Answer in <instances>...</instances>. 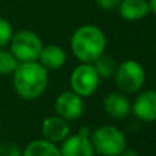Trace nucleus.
Instances as JSON below:
<instances>
[{
  "label": "nucleus",
  "instance_id": "nucleus-3",
  "mask_svg": "<svg viewBox=\"0 0 156 156\" xmlns=\"http://www.w3.org/2000/svg\"><path fill=\"white\" fill-rule=\"evenodd\" d=\"M89 138L93 151L101 156H119L127 145L123 132L111 125L99 126L93 130Z\"/></svg>",
  "mask_w": 156,
  "mask_h": 156
},
{
  "label": "nucleus",
  "instance_id": "nucleus-19",
  "mask_svg": "<svg viewBox=\"0 0 156 156\" xmlns=\"http://www.w3.org/2000/svg\"><path fill=\"white\" fill-rule=\"evenodd\" d=\"M94 2H96V4L99 5L101 10L111 11V10H115V8H118L121 0H94Z\"/></svg>",
  "mask_w": 156,
  "mask_h": 156
},
{
  "label": "nucleus",
  "instance_id": "nucleus-5",
  "mask_svg": "<svg viewBox=\"0 0 156 156\" xmlns=\"http://www.w3.org/2000/svg\"><path fill=\"white\" fill-rule=\"evenodd\" d=\"M115 82L123 93L140 92L145 83V70L137 60H125L115 70Z\"/></svg>",
  "mask_w": 156,
  "mask_h": 156
},
{
  "label": "nucleus",
  "instance_id": "nucleus-18",
  "mask_svg": "<svg viewBox=\"0 0 156 156\" xmlns=\"http://www.w3.org/2000/svg\"><path fill=\"white\" fill-rule=\"evenodd\" d=\"M0 156H22V151L15 144H7L0 145Z\"/></svg>",
  "mask_w": 156,
  "mask_h": 156
},
{
  "label": "nucleus",
  "instance_id": "nucleus-12",
  "mask_svg": "<svg viewBox=\"0 0 156 156\" xmlns=\"http://www.w3.org/2000/svg\"><path fill=\"white\" fill-rule=\"evenodd\" d=\"M118 11L123 19L136 22L145 18L151 12V8L148 0H121Z\"/></svg>",
  "mask_w": 156,
  "mask_h": 156
},
{
  "label": "nucleus",
  "instance_id": "nucleus-10",
  "mask_svg": "<svg viewBox=\"0 0 156 156\" xmlns=\"http://www.w3.org/2000/svg\"><path fill=\"white\" fill-rule=\"evenodd\" d=\"M43 136L45 140L51 143H62L69 134H70V127L66 119H63L59 115H51L47 116L43 121Z\"/></svg>",
  "mask_w": 156,
  "mask_h": 156
},
{
  "label": "nucleus",
  "instance_id": "nucleus-9",
  "mask_svg": "<svg viewBox=\"0 0 156 156\" xmlns=\"http://www.w3.org/2000/svg\"><path fill=\"white\" fill-rule=\"evenodd\" d=\"M62 143V148H59L60 156H93L94 154L89 136L81 133L69 134Z\"/></svg>",
  "mask_w": 156,
  "mask_h": 156
},
{
  "label": "nucleus",
  "instance_id": "nucleus-2",
  "mask_svg": "<svg viewBox=\"0 0 156 156\" xmlns=\"http://www.w3.org/2000/svg\"><path fill=\"white\" fill-rule=\"evenodd\" d=\"M70 45L74 56L81 63H93L104 54L107 38L100 27L94 25H82L73 33Z\"/></svg>",
  "mask_w": 156,
  "mask_h": 156
},
{
  "label": "nucleus",
  "instance_id": "nucleus-11",
  "mask_svg": "<svg viewBox=\"0 0 156 156\" xmlns=\"http://www.w3.org/2000/svg\"><path fill=\"white\" fill-rule=\"evenodd\" d=\"M103 107L105 112L114 119H123L132 111V104L123 93L110 92L103 99Z\"/></svg>",
  "mask_w": 156,
  "mask_h": 156
},
{
  "label": "nucleus",
  "instance_id": "nucleus-17",
  "mask_svg": "<svg viewBox=\"0 0 156 156\" xmlns=\"http://www.w3.org/2000/svg\"><path fill=\"white\" fill-rule=\"evenodd\" d=\"M12 34H14V32H12L11 23L5 18H2V16H0V48L5 47L8 43H10Z\"/></svg>",
  "mask_w": 156,
  "mask_h": 156
},
{
  "label": "nucleus",
  "instance_id": "nucleus-22",
  "mask_svg": "<svg viewBox=\"0 0 156 156\" xmlns=\"http://www.w3.org/2000/svg\"><path fill=\"white\" fill-rule=\"evenodd\" d=\"M155 54H156V49H155Z\"/></svg>",
  "mask_w": 156,
  "mask_h": 156
},
{
  "label": "nucleus",
  "instance_id": "nucleus-8",
  "mask_svg": "<svg viewBox=\"0 0 156 156\" xmlns=\"http://www.w3.org/2000/svg\"><path fill=\"white\" fill-rule=\"evenodd\" d=\"M132 111L140 121L155 122L156 121V90L148 89L138 93L134 103L132 104Z\"/></svg>",
  "mask_w": 156,
  "mask_h": 156
},
{
  "label": "nucleus",
  "instance_id": "nucleus-14",
  "mask_svg": "<svg viewBox=\"0 0 156 156\" xmlns=\"http://www.w3.org/2000/svg\"><path fill=\"white\" fill-rule=\"evenodd\" d=\"M22 156H60V149L54 143L45 140H34L22 151Z\"/></svg>",
  "mask_w": 156,
  "mask_h": 156
},
{
  "label": "nucleus",
  "instance_id": "nucleus-1",
  "mask_svg": "<svg viewBox=\"0 0 156 156\" xmlns=\"http://www.w3.org/2000/svg\"><path fill=\"white\" fill-rule=\"evenodd\" d=\"M11 76L15 92L25 100L37 99L48 88V70L38 60L18 63Z\"/></svg>",
  "mask_w": 156,
  "mask_h": 156
},
{
  "label": "nucleus",
  "instance_id": "nucleus-6",
  "mask_svg": "<svg viewBox=\"0 0 156 156\" xmlns=\"http://www.w3.org/2000/svg\"><path fill=\"white\" fill-rule=\"evenodd\" d=\"M100 83V77L92 63H81L70 76L71 90L81 97H89L96 92Z\"/></svg>",
  "mask_w": 156,
  "mask_h": 156
},
{
  "label": "nucleus",
  "instance_id": "nucleus-7",
  "mask_svg": "<svg viewBox=\"0 0 156 156\" xmlns=\"http://www.w3.org/2000/svg\"><path fill=\"white\" fill-rule=\"evenodd\" d=\"M55 111L66 121H76L83 114V100L76 92L65 90L55 100Z\"/></svg>",
  "mask_w": 156,
  "mask_h": 156
},
{
  "label": "nucleus",
  "instance_id": "nucleus-13",
  "mask_svg": "<svg viewBox=\"0 0 156 156\" xmlns=\"http://www.w3.org/2000/svg\"><path fill=\"white\" fill-rule=\"evenodd\" d=\"M38 60L47 70H58L65 66L66 54L59 45L49 44V45L43 47Z\"/></svg>",
  "mask_w": 156,
  "mask_h": 156
},
{
  "label": "nucleus",
  "instance_id": "nucleus-20",
  "mask_svg": "<svg viewBox=\"0 0 156 156\" xmlns=\"http://www.w3.org/2000/svg\"><path fill=\"white\" fill-rule=\"evenodd\" d=\"M119 156H141L140 154H138V152H136V151H133V149H125L123 152H122L121 155Z\"/></svg>",
  "mask_w": 156,
  "mask_h": 156
},
{
  "label": "nucleus",
  "instance_id": "nucleus-4",
  "mask_svg": "<svg viewBox=\"0 0 156 156\" xmlns=\"http://www.w3.org/2000/svg\"><path fill=\"white\" fill-rule=\"evenodd\" d=\"M8 44L10 51L19 63L38 60L40 52L44 47L41 38L32 30H21L14 33Z\"/></svg>",
  "mask_w": 156,
  "mask_h": 156
},
{
  "label": "nucleus",
  "instance_id": "nucleus-15",
  "mask_svg": "<svg viewBox=\"0 0 156 156\" xmlns=\"http://www.w3.org/2000/svg\"><path fill=\"white\" fill-rule=\"evenodd\" d=\"M93 67L96 69L97 74L99 77H104V78H108L111 76L115 74V70H116V63L110 55H100L93 63Z\"/></svg>",
  "mask_w": 156,
  "mask_h": 156
},
{
  "label": "nucleus",
  "instance_id": "nucleus-16",
  "mask_svg": "<svg viewBox=\"0 0 156 156\" xmlns=\"http://www.w3.org/2000/svg\"><path fill=\"white\" fill-rule=\"evenodd\" d=\"M18 60L12 55L11 51H7L3 48H0V76H8L12 74V71L15 70V67L18 66Z\"/></svg>",
  "mask_w": 156,
  "mask_h": 156
},
{
  "label": "nucleus",
  "instance_id": "nucleus-21",
  "mask_svg": "<svg viewBox=\"0 0 156 156\" xmlns=\"http://www.w3.org/2000/svg\"><path fill=\"white\" fill-rule=\"evenodd\" d=\"M149 3V8H151V12H154L156 15V0H148Z\"/></svg>",
  "mask_w": 156,
  "mask_h": 156
}]
</instances>
